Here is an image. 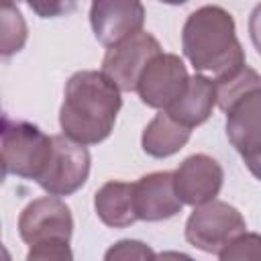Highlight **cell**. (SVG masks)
Instances as JSON below:
<instances>
[{
	"instance_id": "obj_12",
	"label": "cell",
	"mask_w": 261,
	"mask_h": 261,
	"mask_svg": "<svg viewBox=\"0 0 261 261\" xmlns=\"http://www.w3.org/2000/svg\"><path fill=\"white\" fill-rule=\"evenodd\" d=\"M135 212L139 220L159 222L181 212L184 202L179 200L173 184V171H153L133 184Z\"/></svg>"
},
{
	"instance_id": "obj_11",
	"label": "cell",
	"mask_w": 261,
	"mask_h": 261,
	"mask_svg": "<svg viewBox=\"0 0 261 261\" xmlns=\"http://www.w3.org/2000/svg\"><path fill=\"white\" fill-rule=\"evenodd\" d=\"M224 112L226 137L241 157L261 153V86L241 94Z\"/></svg>"
},
{
	"instance_id": "obj_22",
	"label": "cell",
	"mask_w": 261,
	"mask_h": 261,
	"mask_svg": "<svg viewBox=\"0 0 261 261\" xmlns=\"http://www.w3.org/2000/svg\"><path fill=\"white\" fill-rule=\"evenodd\" d=\"M245 165H247V167H249V171H251V173L261 181V153L247 157V159H245Z\"/></svg>"
},
{
	"instance_id": "obj_7",
	"label": "cell",
	"mask_w": 261,
	"mask_h": 261,
	"mask_svg": "<svg viewBox=\"0 0 261 261\" xmlns=\"http://www.w3.org/2000/svg\"><path fill=\"white\" fill-rule=\"evenodd\" d=\"M159 53H163L159 41L151 33L139 31L137 35L108 47L102 59V71L122 92H135L143 69Z\"/></svg>"
},
{
	"instance_id": "obj_23",
	"label": "cell",
	"mask_w": 261,
	"mask_h": 261,
	"mask_svg": "<svg viewBox=\"0 0 261 261\" xmlns=\"http://www.w3.org/2000/svg\"><path fill=\"white\" fill-rule=\"evenodd\" d=\"M163 4H173V6H177V4H184V2H188V0H161Z\"/></svg>"
},
{
	"instance_id": "obj_10",
	"label": "cell",
	"mask_w": 261,
	"mask_h": 261,
	"mask_svg": "<svg viewBox=\"0 0 261 261\" xmlns=\"http://www.w3.org/2000/svg\"><path fill=\"white\" fill-rule=\"evenodd\" d=\"M222 181L224 171L220 163L206 153L186 157L173 171L175 192L188 206H202L214 200L222 188Z\"/></svg>"
},
{
	"instance_id": "obj_17",
	"label": "cell",
	"mask_w": 261,
	"mask_h": 261,
	"mask_svg": "<svg viewBox=\"0 0 261 261\" xmlns=\"http://www.w3.org/2000/svg\"><path fill=\"white\" fill-rule=\"evenodd\" d=\"M27 43V24L22 14L18 12L14 2L2 0V45L0 53L10 57L12 53L20 51Z\"/></svg>"
},
{
	"instance_id": "obj_20",
	"label": "cell",
	"mask_w": 261,
	"mask_h": 261,
	"mask_svg": "<svg viewBox=\"0 0 261 261\" xmlns=\"http://www.w3.org/2000/svg\"><path fill=\"white\" fill-rule=\"evenodd\" d=\"M29 8L41 18H57L75 10V0H24Z\"/></svg>"
},
{
	"instance_id": "obj_1",
	"label": "cell",
	"mask_w": 261,
	"mask_h": 261,
	"mask_svg": "<svg viewBox=\"0 0 261 261\" xmlns=\"http://www.w3.org/2000/svg\"><path fill=\"white\" fill-rule=\"evenodd\" d=\"M120 92L104 71L84 69L73 73L65 84L59 110L63 135L84 145H98L108 139L122 106Z\"/></svg>"
},
{
	"instance_id": "obj_24",
	"label": "cell",
	"mask_w": 261,
	"mask_h": 261,
	"mask_svg": "<svg viewBox=\"0 0 261 261\" xmlns=\"http://www.w3.org/2000/svg\"><path fill=\"white\" fill-rule=\"evenodd\" d=\"M8 2H18V0H8Z\"/></svg>"
},
{
	"instance_id": "obj_5",
	"label": "cell",
	"mask_w": 261,
	"mask_h": 261,
	"mask_svg": "<svg viewBox=\"0 0 261 261\" xmlns=\"http://www.w3.org/2000/svg\"><path fill=\"white\" fill-rule=\"evenodd\" d=\"M71 232V210L55 196H43L33 200L18 216V234L29 247L69 245Z\"/></svg>"
},
{
	"instance_id": "obj_18",
	"label": "cell",
	"mask_w": 261,
	"mask_h": 261,
	"mask_svg": "<svg viewBox=\"0 0 261 261\" xmlns=\"http://www.w3.org/2000/svg\"><path fill=\"white\" fill-rule=\"evenodd\" d=\"M222 261H243V259H261V234L257 232H241L234 237L220 253Z\"/></svg>"
},
{
	"instance_id": "obj_8",
	"label": "cell",
	"mask_w": 261,
	"mask_h": 261,
	"mask_svg": "<svg viewBox=\"0 0 261 261\" xmlns=\"http://www.w3.org/2000/svg\"><path fill=\"white\" fill-rule=\"evenodd\" d=\"M190 75L184 61L173 53H159L149 61L137 82V94L149 108L165 110L188 86Z\"/></svg>"
},
{
	"instance_id": "obj_15",
	"label": "cell",
	"mask_w": 261,
	"mask_h": 261,
	"mask_svg": "<svg viewBox=\"0 0 261 261\" xmlns=\"http://www.w3.org/2000/svg\"><path fill=\"white\" fill-rule=\"evenodd\" d=\"M192 128L175 122L167 112H159L143 130L141 145L143 151L155 159H165L177 153L179 149L186 147L190 141Z\"/></svg>"
},
{
	"instance_id": "obj_19",
	"label": "cell",
	"mask_w": 261,
	"mask_h": 261,
	"mask_svg": "<svg viewBox=\"0 0 261 261\" xmlns=\"http://www.w3.org/2000/svg\"><path fill=\"white\" fill-rule=\"evenodd\" d=\"M106 261H114V259H120V261H128V259H155V253L141 241H130V239H124V241H118L114 247H110L104 255Z\"/></svg>"
},
{
	"instance_id": "obj_2",
	"label": "cell",
	"mask_w": 261,
	"mask_h": 261,
	"mask_svg": "<svg viewBox=\"0 0 261 261\" xmlns=\"http://www.w3.org/2000/svg\"><path fill=\"white\" fill-rule=\"evenodd\" d=\"M181 49L196 71L224 75L245 63V51L237 39L234 18L220 6L194 10L181 29Z\"/></svg>"
},
{
	"instance_id": "obj_16",
	"label": "cell",
	"mask_w": 261,
	"mask_h": 261,
	"mask_svg": "<svg viewBox=\"0 0 261 261\" xmlns=\"http://www.w3.org/2000/svg\"><path fill=\"white\" fill-rule=\"evenodd\" d=\"M214 84H216V104L222 110H226L241 94H245L255 86H261V75L255 69H251L247 63H243L237 69L214 77Z\"/></svg>"
},
{
	"instance_id": "obj_3",
	"label": "cell",
	"mask_w": 261,
	"mask_h": 261,
	"mask_svg": "<svg viewBox=\"0 0 261 261\" xmlns=\"http://www.w3.org/2000/svg\"><path fill=\"white\" fill-rule=\"evenodd\" d=\"M53 139L31 122L4 120L2 130V169L4 175L39 179L51 157Z\"/></svg>"
},
{
	"instance_id": "obj_4",
	"label": "cell",
	"mask_w": 261,
	"mask_h": 261,
	"mask_svg": "<svg viewBox=\"0 0 261 261\" xmlns=\"http://www.w3.org/2000/svg\"><path fill=\"white\" fill-rule=\"evenodd\" d=\"M245 228L243 214L228 202L214 198L202 206H194L186 222V241L204 253L218 255Z\"/></svg>"
},
{
	"instance_id": "obj_14",
	"label": "cell",
	"mask_w": 261,
	"mask_h": 261,
	"mask_svg": "<svg viewBox=\"0 0 261 261\" xmlns=\"http://www.w3.org/2000/svg\"><path fill=\"white\" fill-rule=\"evenodd\" d=\"M94 208L98 218L112 228H124L137 222L133 184L126 181H106L94 196Z\"/></svg>"
},
{
	"instance_id": "obj_21",
	"label": "cell",
	"mask_w": 261,
	"mask_h": 261,
	"mask_svg": "<svg viewBox=\"0 0 261 261\" xmlns=\"http://www.w3.org/2000/svg\"><path fill=\"white\" fill-rule=\"evenodd\" d=\"M249 35H251V41H253L255 49L261 55V2L253 8V12L249 16Z\"/></svg>"
},
{
	"instance_id": "obj_6",
	"label": "cell",
	"mask_w": 261,
	"mask_h": 261,
	"mask_svg": "<svg viewBox=\"0 0 261 261\" xmlns=\"http://www.w3.org/2000/svg\"><path fill=\"white\" fill-rule=\"evenodd\" d=\"M51 157L37 184L51 196H69L77 192L90 175V153L84 143L67 135H53Z\"/></svg>"
},
{
	"instance_id": "obj_9",
	"label": "cell",
	"mask_w": 261,
	"mask_h": 261,
	"mask_svg": "<svg viewBox=\"0 0 261 261\" xmlns=\"http://www.w3.org/2000/svg\"><path fill=\"white\" fill-rule=\"evenodd\" d=\"M145 6L141 0H92L90 24L94 37L112 47L143 29Z\"/></svg>"
},
{
	"instance_id": "obj_13",
	"label": "cell",
	"mask_w": 261,
	"mask_h": 261,
	"mask_svg": "<svg viewBox=\"0 0 261 261\" xmlns=\"http://www.w3.org/2000/svg\"><path fill=\"white\" fill-rule=\"evenodd\" d=\"M216 106V84L214 80L196 73L190 77L186 90L163 110L167 112L175 122L194 128L202 122H206Z\"/></svg>"
}]
</instances>
